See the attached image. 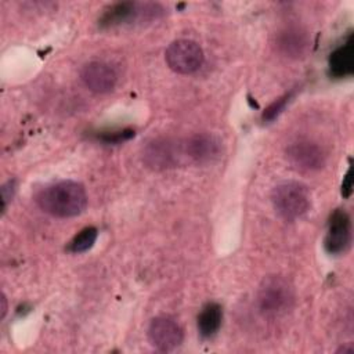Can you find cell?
<instances>
[{
	"instance_id": "cell-1",
	"label": "cell",
	"mask_w": 354,
	"mask_h": 354,
	"mask_svg": "<svg viewBox=\"0 0 354 354\" xmlns=\"http://www.w3.org/2000/svg\"><path fill=\"white\" fill-rule=\"evenodd\" d=\"M39 207L54 217L79 216L87 206L84 187L72 180H62L46 185L36 195Z\"/></svg>"
},
{
	"instance_id": "cell-2",
	"label": "cell",
	"mask_w": 354,
	"mask_h": 354,
	"mask_svg": "<svg viewBox=\"0 0 354 354\" xmlns=\"http://www.w3.org/2000/svg\"><path fill=\"white\" fill-rule=\"evenodd\" d=\"M293 299V288L286 278L282 275H268L259 285L256 303L263 315L278 317L292 307Z\"/></svg>"
},
{
	"instance_id": "cell-3",
	"label": "cell",
	"mask_w": 354,
	"mask_h": 354,
	"mask_svg": "<svg viewBox=\"0 0 354 354\" xmlns=\"http://www.w3.org/2000/svg\"><path fill=\"white\" fill-rule=\"evenodd\" d=\"M271 202L277 214L285 221L300 218L310 207V192L297 181H283L274 187Z\"/></svg>"
},
{
	"instance_id": "cell-4",
	"label": "cell",
	"mask_w": 354,
	"mask_h": 354,
	"mask_svg": "<svg viewBox=\"0 0 354 354\" xmlns=\"http://www.w3.org/2000/svg\"><path fill=\"white\" fill-rule=\"evenodd\" d=\"M163 12V8L159 4L153 3H134L123 1L109 6L104 10L98 24L102 28H112L124 24H131L133 21L153 19Z\"/></svg>"
},
{
	"instance_id": "cell-5",
	"label": "cell",
	"mask_w": 354,
	"mask_h": 354,
	"mask_svg": "<svg viewBox=\"0 0 354 354\" xmlns=\"http://www.w3.org/2000/svg\"><path fill=\"white\" fill-rule=\"evenodd\" d=\"M185 156L183 142L171 138H153L142 149V160L152 170L177 167Z\"/></svg>"
},
{
	"instance_id": "cell-6",
	"label": "cell",
	"mask_w": 354,
	"mask_h": 354,
	"mask_svg": "<svg viewBox=\"0 0 354 354\" xmlns=\"http://www.w3.org/2000/svg\"><path fill=\"white\" fill-rule=\"evenodd\" d=\"M165 59L171 71L188 75L196 72L202 66L203 51L196 41L178 39L169 44L165 51Z\"/></svg>"
},
{
	"instance_id": "cell-7",
	"label": "cell",
	"mask_w": 354,
	"mask_h": 354,
	"mask_svg": "<svg viewBox=\"0 0 354 354\" xmlns=\"http://www.w3.org/2000/svg\"><path fill=\"white\" fill-rule=\"evenodd\" d=\"M275 48L286 58H303L310 50L311 37L308 32L296 24L281 28L275 35Z\"/></svg>"
},
{
	"instance_id": "cell-8",
	"label": "cell",
	"mask_w": 354,
	"mask_h": 354,
	"mask_svg": "<svg viewBox=\"0 0 354 354\" xmlns=\"http://www.w3.org/2000/svg\"><path fill=\"white\" fill-rule=\"evenodd\" d=\"M183 329L176 319L160 315L151 321L148 328V340L159 351H171L183 342Z\"/></svg>"
},
{
	"instance_id": "cell-9",
	"label": "cell",
	"mask_w": 354,
	"mask_h": 354,
	"mask_svg": "<svg viewBox=\"0 0 354 354\" xmlns=\"http://www.w3.org/2000/svg\"><path fill=\"white\" fill-rule=\"evenodd\" d=\"M288 162L303 171L319 170L325 165V153L322 148L308 140H299L289 144L285 149Z\"/></svg>"
},
{
	"instance_id": "cell-10",
	"label": "cell",
	"mask_w": 354,
	"mask_h": 354,
	"mask_svg": "<svg viewBox=\"0 0 354 354\" xmlns=\"http://www.w3.org/2000/svg\"><path fill=\"white\" fill-rule=\"evenodd\" d=\"M185 158L198 165L214 162L221 155V141L210 133H196L183 142Z\"/></svg>"
},
{
	"instance_id": "cell-11",
	"label": "cell",
	"mask_w": 354,
	"mask_h": 354,
	"mask_svg": "<svg viewBox=\"0 0 354 354\" xmlns=\"http://www.w3.org/2000/svg\"><path fill=\"white\" fill-rule=\"evenodd\" d=\"M351 242V221L350 216L342 210H335L328 223V231L324 239L325 250L329 254L344 253Z\"/></svg>"
},
{
	"instance_id": "cell-12",
	"label": "cell",
	"mask_w": 354,
	"mask_h": 354,
	"mask_svg": "<svg viewBox=\"0 0 354 354\" xmlns=\"http://www.w3.org/2000/svg\"><path fill=\"white\" fill-rule=\"evenodd\" d=\"M80 77L84 86L97 94H104L113 90L118 79L113 68L102 61L87 62L80 71Z\"/></svg>"
},
{
	"instance_id": "cell-13",
	"label": "cell",
	"mask_w": 354,
	"mask_h": 354,
	"mask_svg": "<svg viewBox=\"0 0 354 354\" xmlns=\"http://www.w3.org/2000/svg\"><path fill=\"white\" fill-rule=\"evenodd\" d=\"M328 66H329V73L333 77H346L350 76L354 71V44H353V37L351 35L348 39L336 47L328 59Z\"/></svg>"
},
{
	"instance_id": "cell-14",
	"label": "cell",
	"mask_w": 354,
	"mask_h": 354,
	"mask_svg": "<svg viewBox=\"0 0 354 354\" xmlns=\"http://www.w3.org/2000/svg\"><path fill=\"white\" fill-rule=\"evenodd\" d=\"M223 321V308L218 303H207L198 315V330L202 337H212L217 333Z\"/></svg>"
},
{
	"instance_id": "cell-15",
	"label": "cell",
	"mask_w": 354,
	"mask_h": 354,
	"mask_svg": "<svg viewBox=\"0 0 354 354\" xmlns=\"http://www.w3.org/2000/svg\"><path fill=\"white\" fill-rule=\"evenodd\" d=\"M98 231L95 227H86L77 232L69 243V250L73 253L87 252L95 242Z\"/></svg>"
},
{
	"instance_id": "cell-16",
	"label": "cell",
	"mask_w": 354,
	"mask_h": 354,
	"mask_svg": "<svg viewBox=\"0 0 354 354\" xmlns=\"http://www.w3.org/2000/svg\"><path fill=\"white\" fill-rule=\"evenodd\" d=\"M292 95H293V91H290V93H288V94L279 97V98L275 100L274 102H271V104L266 108V111L263 112V115H261L263 122H271V120H274V119L283 111V108L286 106V104L290 101Z\"/></svg>"
},
{
	"instance_id": "cell-17",
	"label": "cell",
	"mask_w": 354,
	"mask_h": 354,
	"mask_svg": "<svg viewBox=\"0 0 354 354\" xmlns=\"http://www.w3.org/2000/svg\"><path fill=\"white\" fill-rule=\"evenodd\" d=\"M134 136V131L130 129L116 130V131H101L97 137L98 140L106 142V144H118L122 141H126Z\"/></svg>"
},
{
	"instance_id": "cell-18",
	"label": "cell",
	"mask_w": 354,
	"mask_h": 354,
	"mask_svg": "<svg viewBox=\"0 0 354 354\" xmlns=\"http://www.w3.org/2000/svg\"><path fill=\"white\" fill-rule=\"evenodd\" d=\"M14 191H15V181H14V180H10V181H7V183L3 185V188H1L3 210H6L8 201H10V199L12 198V195H14Z\"/></svg>"
},
{
	"instance_id": "cell-19",
	"label": "cell",
	"mask_w": 354,
	"mask_h": 354,
	"mask_svg": "<svg viewBox=\"0 0 354 354\" xmlns=\"http://www.w3.org/2000/svg\"><path fill=\"white\" fill-rule=\"evenodd\" d=\"M353 191V177H351V169L347 170L344 178H343V184H342V195L348 198L351 195Z\"/></svg>"
},
{
	"instance_id": "cell-20",
	"label": "cell",
	"mask_w": 354,
	"mask_h": 354,
	"mask_svg": "<svg viewBox=\"0 0 354 354\" xmlns=\"http://www.w3.org/2000/svg\"><path fill=\"white\" fill-rule=\"evenodd\" d=\"M6 313H7V297H6V295L3 293V295H1V318L6 317Z\"/></svg>"
}]
</instances>
